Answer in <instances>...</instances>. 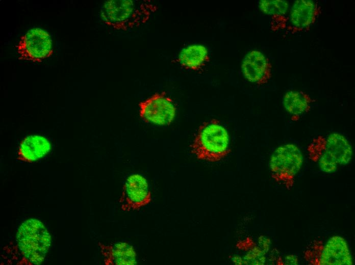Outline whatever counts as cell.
I'll return each instance as SVG.
<instances>
[{"label": "cell", "mask_w": 355, "mask_h": 265, "mask_svg": "<svg viewBox=\"0 0 355 265\" xmlns=\"http://www.w3.org/2000/svg\"><path fill=\"white\" fill-rule=\"evenodd\" d=\"M155 10L145 1L110 0L104 4L101 16L108 25L128 31L145 23Z\"/></svg>", "instance_id": "cell-1"}, {"label": "cell", "mask_w": 355, "mask_h": 265, "mask_svg": "<svg viewBox=\"0 0 355 265\" xmlns=\"http://www.w3.org/2000/svg\"><path fill=\"white\" fill-rule=\"evenodd\" d=\"M17 246L22 256L21 264H41L51 245L50 235L39 220L29 219L19 227Z\"/></svg>", "instance_id": "cell-2"}, {"label": "cell", "mask_w": 355, "mask_h": 265, "mask_svg": "<svg viewBox=\"0 0 355 265\" xmlns=\"http://www.w3.org/2000/svg\"><path fill=\"white\" fill-rule=\"evenodd\" d=\"M191 148L198 159L218 162L231 151L227 131L217 119L205 122L199 127Z\"/></svg>", "instance_id": "cell-3"}, {"label": "cell", "mask_w": 355, "mask_h": 265, "mask_svg": "<svg viewBox=\"0 0 355 265\" xmlns=\"http://www.w3.org/2000/svg\"><path fill=\"white\" fill-rule=\"evenodd\" d=\"M140 118L146 123L169 125L173 121L176 108L165 92L156 93L139 104Z\"/></svg>", "instance_id": "cell-4"}, {"label": "cell", "mask_w": 355, "mask_h": 265, "mask_svg": "<svg viewBox=\"0 0 355 265\" xmlns=\"http://www.w3.org/2000/svg\"><path fill=\"white\" fill-rule=\"evenodd\" d=\"M19 59L41 62L53 52L49 34L40 28H34L22 36L17 45Z\"/></svg>", "instance_id": "cell-5"}, {"label": "cell", "mask_w": 355, "mask_h": 265, "mask_svg": "<svg viewBox=\"0 0 355 265\" xmlns=\"http://www.w3.org/2000/svg\"><path fill=\"white\" fill-rule=\"evenodd\" d=\"M151 194L146 179L142 175H130L123 187L119 202L123 210H136L149 203Z\"/></svg>", "instance_id": "cell-6"}, {"label": "cell", "mask_w": 355, "mask_h": 265, "mask_svg": "<svg viewBox=\"0 0 355 265\" xmlns=\"http://www.w3.org/2000/svg\"><path fill=\"white\" fill-rule=\"evenodd\" d=\"M303 162L301 152L293 144L278 147L272 153L270 167L272 172L293 175L300 170Z\"/></svg>", "instance_id": "cell-7"}, {"label": "cell", "mask_w": 355, "mask_h": 265, "mask_svg": "<svg viewBox=\"0 0 355 265\" xmlns=\"http://www.w3.org/2000/svg\"><path fill=\"white\" fill-rule=\"evenodd\" d=\"M320 262L322 265L352 264V258L345 240L339 236L331 237L322 251Z\"/></svg>", "instance_id": "cell-8"}, {"label": "cell", "mask_w": 355, "mask_h": 265, "mask_svg": "<svg viewBox=\"0 0 355 265\" xmlns=\"http://www.w3.org/2000/svg\"><path fill=\"white\" fill-rule=\"evenodd\" d=\"M51 144L45 137L31 135L20 142L17 159L26 162H33L46 155L50 150Z\"/></svg>", "instance_id": "cell-9"}, {"label": "cell", "mask_w": 355, "mask_h": 265, "mask_svg": "<svg viewBox=\"0 0 355 265\" xmlns=\"http://www.w3.org/2000/svg\"><path fill=\"white\" fill-rule=\"evenodd\" d=\"M242 70L244 77L252 83H260L268 76L269 64L266 58L260 51L252 50L244 57Z\"/></svg>", "instance_id": "cell-10"}, {"label": "cell", "mask_w": 355, "mask_h": 265, "mask_svg": "<svg viewBox=\"0 0 355 265\" xmlns=\"http://www.w3.org/2000/svg\"><path fill=\"white\" fill-rule=\"evenodd\" d=\"M106 264L134 265L137 263L133 247L125 242L106 246L99 244Z\"/></svg>", "instance_id": "cell-11"}, {"label": "cell", "mask_w": 355, "mask_h": 265, "mask_svg": "<svg viewBox=\"0 0 355 265\" xmlns=\"http://www.w3.org/2000/svg\"><path fill=\"white\" fill-rule=\"evenodd\" d=\"M178 61L185 68L198 71L210 61V57L205 46L194 44L183 49Z\"/></svg>", "instance_id": "cell-12"}, {"label": "cell", "mask_w": 355, "mask_h": 265, "mask_svg": "<svg viewBox=\"0 0 355 265\" xmlns=\"http://www.w3.org/2000/svg\"><path fill=\"white\" fill-rule=\"evenodd\" d=\"M326 150L336 158L338 164H348L351 158L352 148L346 139L341 135L334 133L327 138Z\"/></svg>", "instance_id": "cell-13"}, {"label": "cell", "mask_w": 355, "mask_h": 265, "mask_svg": "<svg viewBox=\"0 0 355 265\" xmlns=\"http://www.w3.org/2000/svg\"><path fill=\"white\" fill-rule=\"evenodd\" d=\"M315 10V4L311 1H296L293 5L290 13L292 24L300 28L309 25L313 21Z\"/></svg>", "instance_id": "cell-14"}, {"label": "cell", "mask_w": 355, "mask_h": 265, "mask_svg": "<svg viewBox=\"0 0 355 265\" xmlns=\"http://www.w3.org/2000/svg\"><path fill=\"white\" fill-rule=\"evenodd\" d=\"M283 104L286 110L293 115H301L308 107L306 97L300 93L292 91L285 95Z\"/></svg>", "instance_id": "cell-15"}, {"label": "cell", "mask_w": 355, "mask_h": 265, "mask_svg": "<svg viewBox=\"0 0 355 265\" xmlns=\"http://www.w3.org/2000/svg\"><path fill=\"white\" fill-rule=\"evenodd\" d=\"M260 9L264 13L269 15H277L285 14L288 4L283 0H262L259 2Z\"/></svg>", "instance_id": "cell-16"}, {"label": "cell", "mask_w": 355, "mask_h": 265, "mask_svg": "<svg viewBox=\"0 0 355 265\" xmlns=\"http://www.w3.org/2000/svg\"><path fill=\"white\" fill-rule=\"evenodd\" d=\"M338 163L334 156L328 151L321 156L319 161V166L321 171L331 173L335 172L337 168Z\"/></svg>", "instance_id": "cell-17"}, {"label": "cell", "mask_w": 355, "mask_h": 265, "mask_svg": "<svg viewBox=\"0 0 355 265\" xmlns=\"http://www.w3.org/2000/svg\"><path fill=\"white\" fill-rule=\"evenodd\" d=\"M244 261L248 264H262L265 261V257L262 251L254 249L246 255Z\"/></svg>", "instance_id": "cell-18"}, {"label": "cell", "mask_w": 355, "mask_h": 265, "mask_svg": "<svg viewBox=\"0 0 355 265\" xmlns=\"http://www.w3.org/2000/svg\"><path fill=\"white\" fill-rule=\"evenodd\" d=\"M285 263L287 264H297V257L294 255H289L285 258Z\"/></svg>", "instance_id": "cell-19"}]
</instances>
